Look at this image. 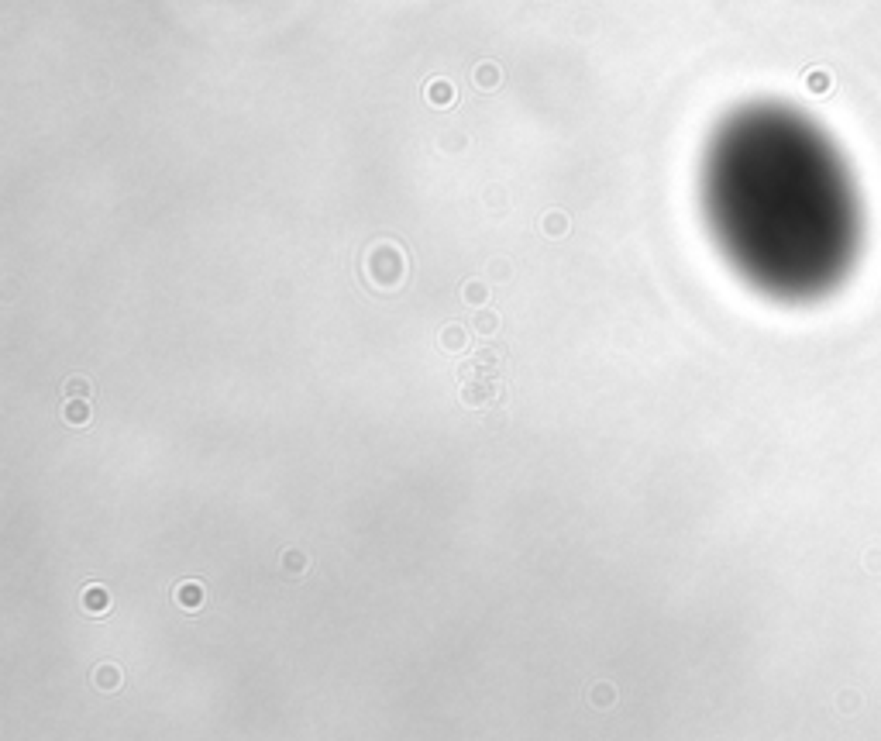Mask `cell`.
Masks as SVG:
<instances>
[{
    "instance_id": "cell-1",
    "label": "cell",
    "mask_w": 881,
    "mask_h": 741,
    "mask_svg": "<svg viewBox=\"0 0 881 741\" xmlns=\"http://www.w3.org/2000/svg\"><path fill=\"white\" fill-rule=\"evenodd\" d=\"M702 214L723 259L785 304L840 287L864 235L840 149L782 104H751L720 124L702 159Z\"/></svg>"
}]
</instances>
